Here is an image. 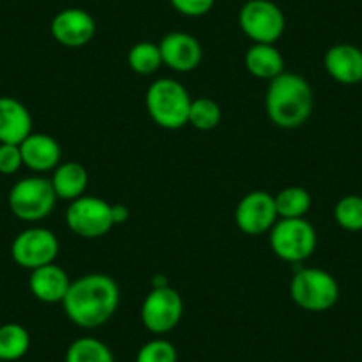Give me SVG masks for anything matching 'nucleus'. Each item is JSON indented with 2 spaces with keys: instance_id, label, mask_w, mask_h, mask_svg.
<instances>
[{
  "instance_id": "nucleus-1",
  "label": "nucleus",
  "mask_w": 362,
  "mask_h": 362,
  "mask_svg": "<svg viewBox=\"0 0 362 362\" xmlns=\"http://www.w3.org/2000/svg\"><path fill=\"white\" fill-rule=\"evenodd\" d=\"M121 302L119 284L107 274H86L71 279L62 311L80 329H98L116 315Z\"/></svg>"
},
{
  "instance_id": "nucleus-2",
  "label": "nucleus",
  "mask_w": 362,
  "mask_h": 362,
  "mask_svg": "<svg viewBox=\"0 0 362 362\" xmlns=\"http://www.w3.org/2000/svg\"><path fill=\"white\" fill-rule=\"evenodd\" d=\"M315 107V95L308 80L298 73L283 71L268 82L264 110L272 124L281 130H295L308 123Z\"/></svg>"
},
{
  "instance_id": "nucleus-3",
  "label": "nucleus",
  "mask_w": 362,
  "mask_h": 362,
  "mask_svg": "<svg viewBox=\"0 0 362 362\" xmlns=\"http://www.w3.org/2000/svg\"><path fill=\"white\" fill-rule=\"evenodd\" d=\"M146 112L163 130H181L189 124L192 96L176 78H156L146 90Z\"/></svg>"
},
{
  "instance_id": "nucleus-4",
  "label": "nucleus",
  "mask_w": 362,
  "mask_h": 362,
  "mask_svg": "<svg viewBox=\"0 0 362 362\" xmlns=\"http://www.w3.org/2000/svg\"><path fill=\"white\" fill-rule=\"evenodd\" d=\"M290 297L308 313H327L339 302L341 288L330 272L316 267L298 268L290 281Z\"/></svg>"
},
{
  "instance_id": "nucleus-5",
  "label": "nucleus",
  "mask_w": 362,
  "mask_h": 362,
  "mask_svg": "<svg viewBox=\"0 0 362 362\" xmlns=\"http://www.w3.org/2000/svg\"><path fill=\"white\" fill-rule=\"evenodd\" d=\"M268 242L276 257L298 264L315 254L318 235L308 218H279L268 233Z\"/></svg>"
},
{
  "instance_id": "nucleus-6",
  "label": "nucleus",
  "mask_w": 362,
  "mask_h": 362,
  "mask_svg": "<svg viewBox=\"0 0 362 362\" xmlns=\"http://www.w3.org/2000/svg\"><path fill=\"white\" fill-rule=\"evenodd\" d=\"M9 210L23 222H41L54 211L57 196L48 177L36 176L22 177L9 190Z\"/></svg>"
},
{
  "instance_id": "nucleus-7",
  "label": "nucleus",
  "mask_w": 362,
  "mask_h": 362,
  "mask_svg": "<svg viewBox=\"0 0 362 362\" xmlns=\"http://www.w3.org/2000/svg\"><path fill=\"white\" fill-rule=\"evenodd\" d=\"M185 304L180 291L169 284L153 286L141 305V322L149 334L162 337L181 323Z\"/></svg>"
},
{
  "instance_id": "nucleus-8",
  "label": "nucleus",
  "mask_w": 362,
  "mask_h": 362,
  "mask_svg": "<svg viewBox=\"0 0 362 362\" xmlns=\"http://www.w3.org/2000/svg\"><path fill=\"white\" fill-rule=\"evenodd\" d=\"M238 27L250 43L276 45L286 30V16L274 0H247L238 11Z\"/></svg>"
},
{
  "instance_id": "nucleus-9",
  "label": "nucleus",
  "mask_w": 362,
  "mask_h": 362,
  "mask_svg": "<svg viewBox=\"0 0 362 362\" xmlns=\"http://www.w3.org/2000/svg\"><path fill=\"white\" fill-rule=\"evenodd\" d=\"M66 224L73 235L86 240H98L114 228L112 204L96 196H82L71 201L66 210Z\"/></svg>"
},
{
  "instance_id": "nucleus-10",
  "label": "nucleus",
  "mask_w": 362,
  "mask_h": 362,
  "mask_svg": "<svg viewBox=\"0 0 362 362\" xmlns=\"http://www.w3.org/2000/svg\"><path fill=\"white\" fill-rule=\"evenodd\" d=\"M59 252H61V242L57 235L41 226L23 229L11 243L13 261L29 272L55 263Z\"/></svg>"
},
{
  "instance_id": "nucleus-11",
  "label": "nucleus",
  "mask_w": 362,
  "mask_h": 362,
  "mask_svg": "<svg viewBox=\"0 0 362 362\" xmlns=\"http://www.w3.org/2000/svg\"><path fill=\"white\" fill-rule=\"evenodd\" d=\"M279 221L274 194L264 190L247 192L235 208V224L243 235L261 236Z\"/></svg>"
},
{
  "instance_id": "nucleus-12",
  "label": "nucleus",
  "mask_w": 362,
  "mask_h": 362,
  "mask_svg": "<svg viewBox=\"0 0 362 362\" xmlns=\"http://www.w3.org/2000/svg\"><path fill=\"white\" fill-rule=\"evenodd\" d=\"M50 34L66 48H82L96 36V20L82 8H66L50 22Z\"/></svg>"
},
{
  "instance_id": "nucleus-13",
  "label": "nucleus",
  "mask_w": 362,
  "mask_h": 362,
  "mask_svg": "<svg viewBox=\"0 0 362 362\" xmlns=\"http://www.w3.org/2000/svg\"><path fill=\"white\" fill-rule=\"evenodd\" d=\"M163 66L176 73H192L203 61V45L196 36L183 30L165 34L158 43Z\"/></svg>"
},
{
  "instance_id": "nucleus-14",
  "label": "nucleus",
  "mask_w": 362,
  "mask_h": 362,
  "mask_svg": "<svg viewBox=\"0 0 362 362\" xmlns=\"http://www.w3.org/2000/svg\"><path fill=\"white\" fill-rule=\"evenodd\" d=\"M323 68L334 82L358 86L362 82V48L351 43L332 45L323 55Z\"/></svg>"
},
{
  "instance_id": "nucleus-15",
  "label": "nucleus",
  "mask_w": 362,
  "mask_h": 362,
  "mask_svg": "<svg viewBox=\"0 0 362 362\" xmlns=\"http://www.w3.org/2000/svg\"><path fill=\"white\" fill-rule=\"evenodd\" d=\"M23 167L36 174L54 173L55 167L61 163L62 149L57 139L48 134H33L20 144Z\"/></svg>"
},
{
  "instance_id": "nucleus-16",
  "label": "nucleus",
  "mask_w": 362,
  "mask_h": 362,
  "mask_svg": "<svg viewBox=\"0 0 362 362\" xmlns=\"http://www.w3.org/2000/svg\"><path fill=\"white\" fill-rule=\"evenodd\" d=\"M69 284L71 277L57 263L45 264L30 272L29 290L33 297L43 304H62Z\"/></svg>"
},
{
  "instance_id": "nucleus-17",
  "label": "nucleus",
  "mask_w": 362,
  "mask_h": 362,
  "mask_svg": "<svg viewBox=\"0 0 362 362\" xmlns=\"http://www.w3.org/2000/svg\"><path fill=\"white\" fill-rule=\"evenodd\" d=\"M33 134V116L20 100L0 96V144H22Z\"/></svg>"
},
{
  "instance_id": "nucleus-18",
  "label": "nucleus",
  "mask_w": 362,
  "mask_h": 362,
  "mask_svg": "<svg viewBox=\"0 0 362 362\" xmlns=\"http://www.w3.org/2000/svg\"><path fill=\"white\" fill-rule=\"evenodd\" d=\"M243 66H245L249 75H252L257 80H264V82H270L283 71H286L281 50L276 45L268 43L250 45L245 52V57H243Z\"/></svg>"
},
{
  "instance_id": "nucleus-19",
  "label": "nucleus",
  "mask_w": 362,
  "mask_h": 362,
  "mask_svg": "<svg viewBox=\"0 0 362 362\" xmlns=\"http://www.w3.org/2000/svg\"><path fill=\"white\" fill-rule=\"evenodd\" d=\"M52 187L62 201H75L78 197L86 196L87 187H89V173L80 162H61L52 173Z\"/></svg>"
},
{
  "instance_id": "nucleus-20",
  "label": "nucleus",
  "mask_w": 362,
  "mask_h": 362,
  "mask_svg": "<svg viewBox=\"0 0 362 362\" xmlns=\"http://www.w3.org/2000/svg\"><path fill=\"white\" fill-rule=\"evenodd\" d=\"M279 218H305L313 206V197L308 189L300 185H290L274 194Z\"/></svg>"
},
{
  "instance_id": "nucleus-21",
  "label": "nucleus",
  "mask_w": 362,
  "mask_h": 362,
  "mask_svg": "<svg viewBox=\"0 0 362 362\" xmlns=\"http://www.w3.org/2000/svg\"><path fill=\"white\" fill-rule=\"evenodd\" d=\"M30 348V334L20 323L0 325V362H15L27 355Z\"/></svg>"
},
{
  "instance_id": "nucleus-22",
  "label": "nucleus",
  "mask_w": 362,
  "mask_h": 362,
  "mask_svg": "<svg viewBox=\"0 0 362 362\" xmlns=\"http://www.w3.org/2000/svg\"><path fill=\"white\" fill-rule=\"evenodd\" d=\"M64 362H116L112 350L98 337H78L66 350Z\"/></svg>"
},
{
  "instance_id": "nucleus-23",
  "label": "nucleus",
  "mask_w": 362,
  "mask_h": 362,
  "mask_svg": "<svg viewBox=\"0 0 362 362\" xmlns=\"http://www.w3.org/2000/svg\"><path fill=\"white\" fill-rule=\"evenodd\" d=\"M127 62L132 71L137 73V75H155L163 66L158 43H153V41H139V43H135L128 50Z\"/></svg>"
},
{
  "instance_id": "nucleus-24",
  "label": "nucleus",
  "mask_w": 362,
  "mask_h": 362,
  "mask_svg": "<svg viewBox=\"0 0 362 362\" xmlns=\"http://www.w3.org/2000/svg\"><path fill=\"white\" fill-rule=\"evenodd\" d=\"M222 109L215 100L201 96V98H192L189 112V124L199 132H211L221 124Z\"/></svg>"
},
{
  "instance_id": "nucleus-25",
  "label": "nucleus",
  "mask_w": 362,
  "mask_h": 362,
  "mask_svg": "<svg viewBox=\"0 0 362 362\" xmlns=\"http://www.w3.org/2000/svg\"><path fill=\"white\" fill-rule=\"evenodd\" d=\"M334 222L348 233L362 231V196L348 194L334 206Z\"/></svg>"
},
{
  "instance_id": "nucleus-26",
  "label": "nucleus",
  "mask_w": 362,
  "mask_h": 362,
  "mask_svg": "<svg viewBox=\"0 0 362 362\" xmlns=\"http://www.w3.org/2000/svg\"><path fill=\"white\" fill-rule=\"evenodd\" d=\"M135 362H177V350L165 337H153L139 348Z\"/></svg>"
},
{
  "instance_id": "nucleus-27",
  "label": "nucleus",
  "mask_w": 362,
  "mask_h": 362,
  "mask_svg": "<svg viewBox=\"0 0 362 362\" xmlns=\"http://www.w3.org/2000/svg\"><path fill=\"white\" fill-rule=\"evenodd\" d=\"M176 13L187 18H201L214 9L215 0H169Z\"/></svg>"
},
{
  "instance_id": "nucleus-28",
  "label": "nucleus",
  "mask_w": 362,
  "mask_h": 362,
  "mask_svg": "<svg viewBox=\"0 0 362 362\" xmlns=\"http://www.w3.org/2000/svg\"><path fill=\"white\" fill-rule=\"evenodd\" d=\"M23 167L20 144H0V174L13 176Z\"/></svg>"
},
{
  "instance_id": "nucleus-29",
  "label": "nucleus",
  "mask_w": 362,
  "mask_h": 362,
  "mask_svg": "<svg viewBox=\"0 0 362 362\" xmlns=\"http://www.w3.org/2000/svg\"><path fill=\"white\" fill-rule=\"evenodd\" d=\"M112 218H114V226H119V224H124V222H128V218H130V210H128L127 204H121V203L112 204Z\"/></svg>"
}]
</instances>
